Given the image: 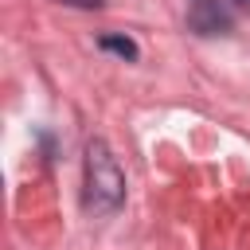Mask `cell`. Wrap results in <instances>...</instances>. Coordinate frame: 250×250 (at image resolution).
<instances>
[{"label": "cell", "instance_id": "cell-2", "mask_svg": "<svg viewBox=\"0 0 250 250\" xmlns=\"http://www.w3.org/2000/svg\"><path fill=\"white\" fill-rule=\"evenodd\" d=\"M188 27L195 35H223L230 31V16L219 8V0H195L188 12Z\"/></svg>", "mask_w": 250, "mask_h": 250}, {"label": "cell", "instance_id": "cell-5", "mask_svg": "<svg viewBox=\"0 0 250 250\" xmlns=\"http://www.w3.org/2000/svg\"><path fill=\"white\" fill-rule=\"evenodd\" d=\"M230 4H238V8H246V12H250V0H230Z\"/></svg>", "mask_w": 250, "mask_h": 250}, {"label": "cell", "instance_id": "cell-3", "mask_svg": "<svg viewBox=\"0 0 250 250\" xmlns=\"http://www.w3.org/2000/svg\"><path fill=\"white\" fill-rule=\"evenodd\" d=\"M98 47H102V51H113V55H121V59H129V62L137 59V43H133L129 35H102Z\"/></svg>", "mask_w": 250, "mask_h": 250}, {"label": "cell", "instance_id": "cell-1", "mask_svg": "<svg viewBox=\"0 0 250 250\" xmlns=\"http://www.w3.org/2000/svg\"><path fill=\"white\" fill-rule=\"evenodd\" d=\"M82 203L94 215H113L125 203V172L102 137H94L86 145V195H82Z\"/></svg>", "mask_w": 250, "mask_h": 250}, {"label": "cell", "instance_id": "cell-4", "mask_svg": "<svg viewBox=\"0 0 250 250\" xmlns=\"http://www.w3.org/2000/svg\"><path fill=\"white\" fill-rule=\"evenodd\" d=\"M62 4H74V8H102V0H62Z\"/></svg>", "mask_w": 250, "mask_h": 250}]
</instances>
